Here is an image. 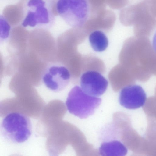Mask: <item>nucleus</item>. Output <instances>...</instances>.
Instances as JSON below:
<instances>
[{
	"label": "nucleus",
	"instance_id": "f257e3e1",
	"mask_svg": "<svg viewBox=\"0 0 156 156\" xmlns=\"http://www.w3.org/2000/svg\"><path fill=\"white\" fill-rule=\"evenodd\" d=\"M58 0H29L26 4L25 18L21 23L24 27L47 30L51 27L58 15ZM34 28V29H35Z\"/></svg>",
	"mask_w": 156,
	"mask_h": 156
},
{
	"label": "nucleus",
	"instance_id": "f03ea898",
	"mask_svg": "<svg viewBox=\"0 0 156 156\" xmlns=\"http://www.w3.org/2000/svg\"><path fill=\"white\" fill-rule=\"evenodd\" d=\"M0 131L3 137L8 141L15 143H23L31 135V122L29 117L24 114L12 112L2 119Z\"/></svg>",
	"mask_w": 156,
	"mask_h": 156
},
{
	"label": "nucleus",
	"instance_id": "7ed1b4c3",
	"mask_svg": "<svg viewBox=\"0 0 156 156\" xmlns=\"http://www.w3.org/2000/svg\"><path fill=\"white\" fill-rule=\"evenodd\" d=\"M101 102L100 98L88 95L76 86L69 92L66 104L70 113L83 119L93 115Z\"/></svg>",
	"mask_w": 156,
	"mask_h": 156
},
{
	"label": "nucleus",
	"instance_id": "20e7f679",
	"mask_svg": "<svg viewBox=\"0 0 156 156\" xmlns=\"http://www.w3.org/2000/svg\"><path fill=\"white\" fill-rule=\"evenodd\" d=\"M57 9L59 15L69 26L82 27L89 17L90 6L87 0H58Z\"/></svg>",
	"mask_w": 156,
	"mask_h": 156
},
{
	"label": "nucleus",
	"instance_id": "39448f33",
	"mask_svg": "<svg viewBox=\"0 0 156 156\" xmlns=\"http://www.w3.org/2000/svg\"><path fill=\"white\" fill-rule=\"evenodd\" d=\"M41 79L46 87L58 92L64 89L68 85L70 74L65 66L58 63L49 65L43 72Z\"/></svg>",
	"mask_w": 156,
	"mask_h": 156
},
{
	"label": "nucleus",
	"instance_id": "423d86ee",
	"mask_svg": "<svg viewBox=\"0 0 156 156\" xmlns=\"http://www.w3.org/2000/svg\"><path fill=\"white\" fill-rule=\"evenodd\" d=\"M147 37H137L136 55L139 66L144 67L156 76V52Z\"/></svg>",
	"mask_w": 156,
	"mask_h": 156
},
{
	"label": "nucleus",
	"instance_id": "0eeeda50",
	"mask_svg": "<svg viewBox=\"0 0 156 156\" xmlns=\"http://www.w3.org/2000/svg\"><path fill=\"white\" fill-rule=\"evenodd\" d=\"M80 87L86 93L91 96L98 97L106 90L108 81L98 72L90 70L81 75L80 81Z\"/></svg>",
	"mask_w": 156,
	"mask_h": 156
},
{
	"label": "nucleus",
	"instance_id": "6e6552de",
	"mask_svg": "<svg viewBox=\"0 0 156 156\" xmlns=\"http://www.w3.org/2000/svg\"><path fill=\"white\" fill-rule=\"evenodd\" d=\"M146 99V93L141 86L131 84L122 89L119 100L122 106L128 109H134L143 106Z\"/></svg>",
	"mask_w": 156,
	"mask_h": 156
},
{
	"label": "nucleus",
	"instance_id": "1a4fd4ad",
	"mask_svg": "<svg viewBox=\"0 0 156 156\" xmlns=\"http://www.w3.org/2000/svg\"><path fill=\"white\" fill-rule=\"evenodd\" d=\"M26 3L24 0L15 4L6 6L2 12V16L12 26L18 25L23 21L26 12Z\"/></svg>",
	"mask_w": 156,
	"mask_h": 156
},
{
	"label": "nucleus",
	"instance_id": "9d476101",
	"mask_svg": "<svg viewBox=\"0 0 156 156\" xmlns=\"http://www.w3.org/2000/svg\"><path fill=\"white\" fill-rule=\"evenodd\" d=\"M102 156H123L128 151L127 148L120 141L113 140L102 143L99 148Z\"/></svg>",
	"mask_w": 156,
	"mask_h": 156
},
{
	"label": "nucleus",
	"instance_id": "9b49d317",
	"mask_svg": "<svg viewBox=\"0 0 156 156\" xmlns=\"http://www.w3.org/2000/svg\"><path fill=\"white\" fill-rule=\"evenodd\" d=\"M89 40L90 45L95 51L98 52L105 51L108 45V40L102 31L96 30L90 34Z\"/></svg>",
	"mask_w": 156,
	"mask_h": 156
},
{
	"label": "nucleus",
	"instance_id": "f8f14e48",
	"mask_svg": "<svg viewBox=\"0 0 156 156\" xmlns=\"http://www.w3.org/2000/svg\"><path fill=\"white\" fill-rule=\"evenodd\" d=\"M0 42L8 40L10 35L11 26L3 16H0Z\"/></svg>",
	"mask_w": 156,
	"mask_h": 156
},
{
	"label": "nucleus",
	"instance_id": "ddd939ff",
	"mask_svg": "<svg viewBox=\"0 0 156 156\" xmlns=\"http://www.w3.org/2000/svg\"><path fill=\"white\" fill-rule=\"evenodd\" d=\"M150 7L151 11L153 15L156 17V2H152Z\"/></svg>",
	"mask_w": 156,
	"mask_h": 156
},
{
	"label": "nucleus",
	"instance_id": "4468645a",
	"mask_svg": "<svg viewBox=\"0 0 156 156\" xmlns=\"http://www.w3.org/2000/svg\"><path fill=\"white\" fill-rule=\"evenodd\" d=\"M153 47L156 52V32L155 34L153 39Z\"/></svg>",
	"mask_w": 156,
	"mask_h": 156
}]
</instances>
